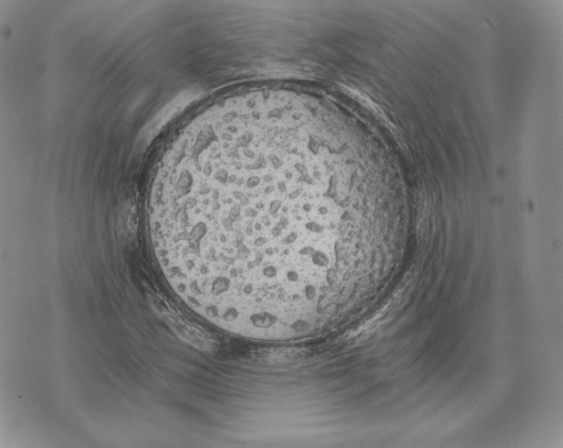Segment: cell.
Listing matches in <instances>:
<instances>
[{
    "label": "cell",
    "mask_w": 563,
    "mask_h": 448,
    "mask_svg": "<svg viewBox=\"0 0 563 448\" xmlns=\"http://www.w3.org/2000/svg\"><path fill=\"white\" fill-rule=\"evenodd\" d=\"M340 185L294 145L195 139L166 155L155 180L149 229L156 259L186 306L225 331L309 318L350 277Z\"/></svg>",
    "instance_id": "obj_1"
}]
</instances>
